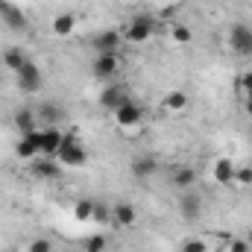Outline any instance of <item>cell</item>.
<instances>
[{
	"instance_id": "cell-17",
	"label": "cell",
	"mask_w": 252,
	"mask_h": 252,
	"mask_svg": "<svg viewBox=\"0 0 252 252\" xmlns=\"http://www.w3.org/2000/svg\"><path fill=\"white\" fill-rule=\"evenodd\" d=\"M15 126H18L24 135H32V132H35V112H32V109H18V112H15Z\"/></svg>"
},
{
	"instance_id": "cell-24",
	"label": "cell",
	"mask_w": 252,
	"mask_h": 252,
	"mask_svg": "<svg viewBox=\"0 0 252 252\" xmlns=\"http://www.w3.org/2000/svg\"><path fill=\"white\" fill-rule=\"evenodd\" d=\"M91 220H97V223H112V208H109V205H94Z\"/></svg>"
},
{
	"instance_id": "cell-32",
	"label": "cell",
	"mask_w": 252,
	"mask_h": 252,
	"mask_svg": "<svg viewBox=\"0 0 252 252\" xmlns=\"http://www.w3.org/2000/svg\"><path fill=\"white\" fill-rule=\"evenodd\" d=\"M244 106H247V115H252V91L247 94V103H244Z\"/></svg>"
},
{
	"instance_id": "cell-18",
	"label": "cell",
	"mask_w": 252,
	"mask_h": 252,
	"mask_svg": "<svg viewBox=\"0 0 252 252\" xmlns=\"http://www.w3.org/2000/svg\"><path fill=\"white\" fill-rule=\"evenodd\" d=\"M173 185L182 188V190L193 188V185H196V170H193V167H179V170L173 173Z\"/></svg>"
},
{
	"instance_id": "cell-26",
	"label": "cell",
	"mask_w": 252,
	"mask_h": 252,
	"mask_svg": "<svg viewBox=\"0 0 252 252\" xmlns=\"http://www.w3.org/2000/svg\"><path fill=\"white\" fill-rule=\"evenodd\" d=\"M85 252H106V241H103L100 235L88 238V241H85Z\"/></svg>"
},
{
	"instance_id": "cell-6",
	"label": "cell",
	"mask_w": 252,
	"mask_h": 252,
	"mask_svg": "<svg viewBox=\"0 0 252 252\" xmlns=\"http://www.w3.org/2000/svg\"><path fill=\"white\" fill-rule=\"evenodd\" d=\"M179 211H182L185 220H196V217L202 214V196H199L196 190L188 188L182 196H179Z\"/></svg>"
},
{
	"instance_id": "cell-19",
	"label": "cell",
	"mask_w": 252,
	"mask_h": 252,
	"mask_svg": "<svg viewBox=\"0 0 252 252\" xmlns=\"http://www.w3.org/2000/svg\"><path fill=\"white\" fill-rule=\"evenodd\" d=\"M27 59H30V56H27L21 47H6V50H3V62H6V67H12V70H18Z\"/></svg>"
},
{
	"instance_id": "cell-10",
	"label": "cell",
	"mask_w": 252,
	"mask_h": 252,
	"mask_svg": "<svg viewBox=\"0 0 252 252\" xmlns=\"http://www.w3.org/2000/svg\"><path fill=\"white\" fill-rule=\"evenodd\" d=\"M124 100H129V94H126L124 85H109V88H103V94H100V106L103 109H118Z\"/></svg>"
},
{
	"instance_id": "cell-2",
	"label": "cell",
	"mask_w": 252,
	"mask_h": 252,
	"mask_svg": "<svg viewBox=\"0 0 252 252\" xmlns=\"http://www.w3.org/2000/svg\"><path fill=\"white\" fill-rule=\"evenodd\" d=\"M56 158L67 164V167H82L85 164V153H82V147L73 141V138H64L62 147H59V153H56Z\"/></svg>"
},
{
	"instance_id": "cell-16",
	"label": "cell",
	"mask_w": 252,
	"mask_h": 252,
	"mask_svg": "<svg viewBox=\"0 0 252 252\" xmlns=\"http://www.w3.org/2000/svg\"><path fill=\"white\" fill-rule=\"evenodd\" d=\"M73 30H76V15L64 12V15H56V18H53V32H56V35L67 38Z\"/></svg>"
},
{
	"instance_id": "cell-28",
	"label": "cell",
	"mask_w": 252,
	"mask_h": 252,
	"mask_svg": "<svg viewBox=\"0 0 252 252\" xmlns=\"http://www.w3.org/2000/svg\"><path fill=\"white\" fill-rule=\"evenodd\" d=\"M173 38H176L179 44H188V41H190V30H188V27H182V24H179V27H173Z\"/></svg>"
},
{
	"instance_id": "cell-9",
	"label": "cell",
	"mask_w": 252,
	"mask_h": 252,
	"mask_svg": "<svg viewBox=\"0 0 252 252\" xmlns=\"http://www.w3.org/2000/svg\"><path fill=\"white\" fill-rule=\"evenodd\" d=\"M64 135L56 129V126H50V129H44L41 132V153L47 156V158H56V153H59V147H62Z\"/></svg>"
},
{
	"instance_id": "cell-27",
	"label": "cell",
	"mask_w": 252,
	"mask_h": 252,
	"mask_svg": "<svg viewBox=\"0 0 252 252\" xmlns=\"http://www.w3.org/2000/svg\"><path fill=\"white\" fill-rule=\"evenodd\" d=\"M182 252H205V241H199V238H188V241L182 244Z\"/></svg>"
},
{
	"instance_id": "cell-15",
	"label": "cell",
	"mask_w": 252,
	"mask_h": 252,
	"mask_svg": "<svg viewBox=\"0 0 252 252\" xmlns=\"http://www.w3.org/2000/svg\"><path fill=\"white\" fill-rule=\"evenodd\" d=\"M30 170L38 176V179H53V176H59V164H56V158H44V161H32L30 164Z\"/></svg>"
},
{
	"instance_id": "cell-33",
	"label": "cell",
	"mask_w": 252,
	"mask_h": 252,
	"mask_svg": "<svg viewBox=\"0 0 252 252\" xmlns=\"http://www.w3.org/2000/svg\"><path fill=\"white\" fill-rule=\"evenodd\" d=\"M247 241H250V247H252V229H250V235H247Z\"/></svg>"
},
{
	"instance_id": "cell-14",
	"label": "cell",
	"mask_w": 252,
	"mask_h": 252,
	"mask_svg": "<svg viewBox=\"0 0 252 252\" xmlns=\"http://www.w3.org/2000/svg\"><path fill=\"white\" fill-rule=\"evenodd\" d=\"M35 153H41V132L24 135V141L18 144V156H21V158H32Z\"/></svg>"
},
{
	"instance_id": "cell-8",
	"label": "cell",
	"mask_w": 252,
	"mask_h": 252,
	"mask_svg": "<svg viewBox=\"0 0 252 252\" xmlns=\"http://www.w3.org/2000/svg\"><path fill=\"white\" fill-rule=\"evenodd\" d=\"M129 170H132V176H135V179H150V176L158 170V164H156V158H153V156H147V153H144V156H135V158H132Z\"/></svg>"
},
{
	"instance_id": "cell-23",
	"label": "cell",
	"mask_w": 252,
	"mask_h": 252,
	"mask_svg": "<svg viewBox=\"0 0 252 252\" xmlns=\"http://www.w3.org/2000/svg\"><path fill=\"white\" fill-rule=\"evenodd\" d=\"M73 214H76V220H91V214H94V202H91V199H82V202H76Z\"/></svg>"
},
{
	"instance_id": "cell-29",
	"label": "cell",
	"mask_w": 252,
	"mask_h": 252,
	"mask_svg": "<svg viewBox=\"0 0 252 252\" xmlns=\"http://www.w3.org/2000/svg\"><path fill=\"white\" fill-rule=\"evenodd\" d=\"M235 179H238L241 185H252V167H241V170H235Z\"/></svg>"
},
{
	"instance_id": "cell-22",
	"label": "cell",
	"mask_w": 252,
	"mask_h": 252,
	"mask_svg": "<svg viewBox=\"0 0 252 252\" xmlns=\"http://www.w3.org/2000/svg\"><path fill=\"white\" fill-rule=\"evenodd\" d=\"M38 115L44 118V124L47 126H56L59 121H62V109H59V106H50V103H44V106L38 109Z\"/></svg>"
},
{
	"instance_id": "cell-11",
	"label": "cell",
	"mask_w": 252,
	"mask_h": 252,
	"mask_svg": "<svg viewBox=\"0 0 252 252\" xmlns=\"http://www.w3.org/2000/svg\"><path fill=\"white\" fill-rule=\"evenodd\" d=\"M115 118H118L121 126H135L138 121H141V109H138L132 100H124V103L115 109Z\"/></svg>"
},
{
	"instance_id": "cell-31",
	"label": "cell",
	"mask_w": 252,
	"mask_h": 252,
	"mask_svg": "<svg viewBox=\"0 0 252 252\" xmlns=\"http://www.w3.org/2000/svg\"><path fill=\"white\" fill-rule=\"evenodd\" d=\"M241 88H244L247 94L252 91V70H250V73H244V76H241Z\"/></svg>"
},
{
	"instance_id": "cell-4",
	"label": "cell",
	"mask_w": 252,
	"mask_h": 252,
	"mask_svg": "<svg viewBox=\"0 0 252 252\" xmlns=\"http://www.w3.org/2000/svg\"><path fill=\"white\" fill-rule=\"evenodd\" d=\"M0 21L9 30H27V15L15 3H9V0H0Z\"/></svg>"
},
{
	"instance_id": "cell-7",
	"label": "cell",
	"mask_w": 252,
	"mask_h": 252,
	"mask_svg": "<svg viewBox=\"0 0 252 252\" xmlns=\"http://www.w3.org/2000/svg\"><path fill=\"white\" fill-rule=\"evenodd\" d=\"M153 18L150 15H138L132 24H129V30H126V38L129 41H147L150 35H153Z\"/></svg>"
},
{
	"instance_id": "cell-25",
	"label": "cell",
	"mask_w": 252,
	"mask_h": 252,
	"mask_svg": "<svg viewBox=\"0 0 252 252\" xmlns=\"http://www.w3.org/2000/svg\"><path fill=\"white\" fill-rule=\"evenodd\" d=\"M27 252H53V244H50L47 238H35V241L27 247Z\"/></svg>"
},
{
	"instance_id": "cell-20",
	"label": "cell",
	"mask_w": 252,
	"mask_h": 252,
	"mask_svg": "<svg viewBox=\"0 0 252 252\" xmlns=\"http://www.w3.org/2000/svg\"><path fill=\"white\" fill-rule=\"evenodd\" d=\"M214 179H217V182H229V179H235V164H232L229 158H220V161L214 164Z\"/></svg>"
},
{
	"instance_id": "cell-5",
	"label": "cell",
	"mask_w": 252,
	"mask_h": 252,
	"mask_svg": "<svg viewBox=\"0 0 252 252\" xmlns=\"http://www.w3.org/2000/svg\"><path fill=\"white\" fill-rule=\"evenodd\" d=\"M91 70H94L97 79H112L118 73V53H97Z\"/></svg>"
},
{
	"instance_id": "cell-30",
	"label": "cell",
	"mask_w": 252,
	"mask_h": 252,
	"mask_svg": "<svg viewBox=\"0 0 252 252\" xmlns=\"http://www.w3.org/2000/svg\"><path fill=\"white\" fill-rule=\"evenodd\" d=\"M229 252H252V247H250V241H232Z\"/></svg>"
},
{
	"instance_id": "cell-12",
	"label": "cell",
	"mask_w": 252,
	"mask_h": 252,
	"mask_svg": "<svg viewBox=\"0 0 252 252\" xmlns=\"http://www.w3.org/2000/svg\"><path fill=\"white\" fill-rule=\"evenodd\" d=\"M94 47H97V53H118V47H121V32H115V30L100 32V35L94 38Z\"/></svg>"
},
{
	"instance_id": "cell-1",
	"label": "cell",
	"mask_w": 252,
	"mask_h": 252,
	"mask_svg": "<svg viewBox=\"0 0 252 252\" xmlns=\"http://www.w3.org/2000/svg\"><path fill=\"white\" fill-rule=\"evenodd\" d=\"M15 73H18V88H21V91L35 94V91L41 88V67L32 62V59H27V62L15 70Z\"/></svg>"
},
{
	"instance_id": "cell-21",
	"label": "cell",
	"mask_w": 252,
	"mask_h": 252,
	"mask_svg": "<svg viewBox=\"0 0 252 252\" xmlns=\"http://www.w3.org/2000/svg\"><path fill=\"white\" fill-rule=\"evenodd\" d=\"M188 106V97L182 94V91H170L167 97H164V109H170V112H182Z\"/></svg>"
},
{
	"instance_id": "cell-13",
	"label": "cell",
	"mask_w": 252,
	"mask_h": 252,
	"mask_svg": "<svg viewBox=\"0 0 252 252\" xmlns=\"http://www.w3.org/2000/svg\"><path fill=\"white\" fill-rule=\"evenodd\" d=\"M112 223H115V226H132V223H135V205H129V202H115V205H112Z\"/></svg>"
},
{
	"instance_id": "cell-3",
	"label": "cell",
	"mask_w": 252,
	"mask_h": 252,
	"mask_svg": "<svg viewBox=\"0 0 252 252\" xmlns=\"http://www.w3.org/2000/svg\"><path fill=\"white\" fill-rule=\"evenodd\" d=\"M229 44H232V50L235 53H241V56H250L252 59V30L250 27H232V32H229Z\"/></svg>"
}]
</instances>
